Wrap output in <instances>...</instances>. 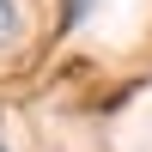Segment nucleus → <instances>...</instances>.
Returning <instances> with one entry per match:
<instances>
[{"instance_id": "1", "label": "nucleus", "mask_w": 152, "mask_h": 152, "mask_svg": "<svg viewBox=\"0 0 152 152\" xmlns=\"http://www.w3.org/2000/svg\"><path fill=\"white\" fill-rule=\"evenodd\" d=\"M24 37V12H18V0H0V49H12Z\"/></svg>"}, {"instance_id": "2", "label": "nucleus", "mask_w": 152, "mask_h": 152, "mask_svg": "<svg viewBox=\"0 0 152 152\" xmlns=\"http://www.w3.org/2000/svg\"><path fill=\"white\" fill-rule=\"evenodd\" d=\"M0 152H6V140H0Z\"/></svg>"}]
</instances>
